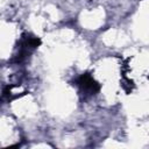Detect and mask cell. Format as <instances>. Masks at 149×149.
Masks as SVG:
<instances>
[{"label": "cell", "instance_id": "6da1fadb", "mask_svg": "<svg viewBox=\"0 0 149 149\" xmlns=\"http://www.w3.org/2000/svg\"><path fill=\"white\" fill-rule=\"evenodd\" d=\"M78 84H79L84 90L90 91V92H92V93L99 91V88H100L99 84H98V83L92 78V76L88 74V73L81 74V76L79 77V79H78Z\"/></svg>", "mask_w": 149, "mask_h": 149}]
</instances>
